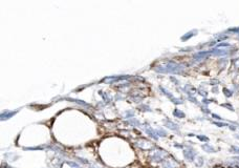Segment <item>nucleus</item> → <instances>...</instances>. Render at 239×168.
<instances>
[{
	"label": "nucleus",
	"mask_w": 239,
	"mask_h": 168,
	"mask_svg": "<svg viewBox=\"0 0 239 168\" xmlns=\"http://www.w3.org/2000/svg\"><path fill=\"white\" fill-rule=\"evenodd\" d=\"M154 69L161 74H178L182 67L173 61H161L154 66Z\"/></svg>",
	"instance_id": "1"
},
{
	"label": "nucleus",
	"mask_w": 239,
	"mask_h": 168,
	"mask_svg": "<svg viewBox=\"0 0 239 168\" xmlns=\"http://www.w3.org/2000/svg\"><path fill=\"white\" fill-rule=\"evenodd\" d=\"M185 154V158L189 161H193L194 160V156H195V152H193V150H186L184 152Z\"/></svg>",
	"instance_id": "4"
},
{
	"label": "nucleus",
	"mask_w": 239,
	"mask_h": 168,
	"mask_svg": "<svg viewBox=\"0 0 239 168\" xmlns=\"http://www.w3.org/2000/svg\"><path fill=\"white\" fill-rule=\"evenodd\" d=\"M146 132H147L148 135L151 136V138L154 139V140H157V139H158V136H156V135H157V133H156V130H153L152 128H146Z\"/></svg>",
	"instance_id": "5"
},
{
	"label": "nucleus",
	"mask_w": 239,
	"mask_h": 168,
	"mask_svg": "<svg viewBox=\"0 0 239 168\" xmlns=\"http://www.w3.org/2000/svg\"><path fill=\"white\" fill-rule=\"evenodd\" d=\"M173 115L176 116L177 118H184V117H185V114H184V112L180 111V110H178V109H175L174 111H173Z\"/></svg>",
	"instance_id": "8"
},
{
	"label": "nucleus",
	"mask_w": 239,
	"mask_h": 168,
	"mask_svg": "<svg viewBox=\"0 0 239 168\" xmlns=\"http://www.w3.org/2000/svg\"><path fill=\"white\" fill-rule=\"evenodd\" d=\"M67 164L70 165V166H73V167H75V168H79L80 167L77 163H73V162H67Z\"/></svg>",
	"instance_id": "11"
},
{
	"label": "nucleus",
	"mask_w": 239,
	"mask_h": 168,
	"mask_svg": "<svg viewBox=\"0 0 239 168\" xmlns=\"http://www.w3.org/2000/svg\"><path fill=\"white\" fill-rule=\"evenodd\" d=\"M130 122H131V123H133L134 125H137V126L140 125V122H139V121H137V120H135V119H132L131 121H130Z\"/></svg>",
	"instance_id": "13"
},
{
	"label": "nucleus",
	"mask_w": 239,
	"mask_h": 168,
	"mask_svg": "<svg viewBox=\"0 0 239 168\" xmlns=\"http://www.w3.org/2000/svg\"><path fill=\"white\" fill-rule=\"evenodd\" d=\"M69 101H73V102H76V103H79L80 105H83V106H86V107H89V104H87L86 102H83V101H81V100H78V99H68Z\"/></svg>",
	"instance_id": "7"
},
{
	"label": "nucleus",
	"mask_w": 239,
	"mask_h": 168,
	"mask_svg": "<svg viewBox=\"0 0 239 168\" xmlns=\"http://www.w3.org/2000/svg\"><path fill=\"white\" fill-rule=\"evenodd\" d=\"M165 123H166V126L169 128V129L178 130V125H176L175 123L172 122V121H170V120H165Z\"/></svg>",
	"instance_id": "2"
},
{
	"label": "nucleus",
	"mask_w": 239,
	"mask_h": 168,
	"mask_svg": "<svg viewBox=\"0 0 239 168\" xmlns=\"http://www.w3.org/2000/svg\"><path fill=\"white\" fill-rule=\"evenodd\" d=\"M6 168H12V167H6Z\"/></svg>",
	"instance_id": "16"
},
{
	"label": "nucleus",
	"mask_w": 239,
	"mask_h": 168,
	"mask_svg": "<svg viewBox=\"0 0 239 168\" xmlns=\"http://www.w3.org/2000/svg\"><path fill=\"white\" fill-rule=\"evenodd\" d=\"M216 168H221V167H216Z\"/></svg>",
	"instance_id": "15"
},
{
	"label": "nucleus",
	"mask_w": 239,
	"mask_h": 168,
	"mask_svg": "<svg viewBox=\"0 0 239 168\" xmlns=\"http://www.w3.org/2000/svg\"><path fill=\"white\" fill-rule=\"evenodd\" d=\"M17 111H10V110H5V111H3L1 114V120H6L9 119V118L13 117Z\"/></svg>",
	"instance_id": "3"
},
{
	"label": "nucleus",
	"mask_w": 239,
	"mask_h": 168,
	"mask_svg": "<svg viewBox=\"0 0 239 168\" xmlns=\"http://www.w3.org/2000/svg\"><path fill=\"white\" fill-rule=\"evenodd\" d=\"M126 116H127V118L131 117V116H133V111H128V112H126Z\"/></svg>",
	"instance_id": "14"
},
{
	"label": "nucleus",
	"mask_w": 239,
	"mask_h": 168,
	"mask_svg": "<svg viewBox=\"0 0 239 168\" xmlns=\"http://www.w3.org/2000/svg\"><path fill=\"white\" fill-rule=\"evenodd\" d=\"M197 138L199 139V140H201V141H209V139L208 138H207V136H197Z\"/></svg>",
	"instance_id": "12"
},
{
	"label": "nucleus",
	"mask_w": 239,
	"mask_h": 168,
	"mask_svg": "<svg viewBox=\"0 0 239 168\" xmlns=\"http://www.w3.org/2000/svg\"><path fill=\"white\" fill-rule=\"evenodd\" d=\"M203 149H204L207 152H215V149L211 145H209V144H204V145H203Z\"/></svg>",
	"instance_id": "6"
},
{
	"label": "nucleus",
	"mask_w": 239,
	"mask_h": 168,
	"mask_svg": "<svg viewBox=\"0 0 239 168\" xmlns=\"http://www.w3.org/2000/svg\"><path fill=\"white\" fill-rule=\"evenodd\" d=\"M156 133L159 136H166V131H165L164 129H161V128H159V129H157L156 130Z\"/></svg>",
	"instance_id": "9"
},
{
	"label": "nucleus",
	"mask_w": 239,
	"mask_h": 168,
	"mask_svg": "<svg viewBox=\"0 0 239 168\" xmlns=\"http://www.w3.org/2000/svg\"><path fill=\"white\" fill-rule=\"evenodd\" d=\"M193 33H194V32H190V33H188L187 35L182 36V40H185V39H186V40H187V39H189L190 37H192L193 35H194V34H193Z\"/></svg>",
	"instance_id": "10"
}]
</instances>
